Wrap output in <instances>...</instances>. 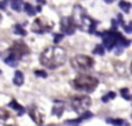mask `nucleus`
Segmentation results:
<instances>
[{
  "instance_id": "f257e3e1",
  "label": "nucleus",
  "mask_w": 132,
  "mask_h": 126,
  "mask_svg": "<svg viewBox=\"0 0 132 126\" xmlns=\"http://www.w3.org/2000/svg\"><path fill=\"white\" fill-rule=\"evenodd\" d=\"M40 62L43 67L48 69H56L64 64L65 62V50L59 46L49 47L41 54Z\"/></svg>"
},
{
  "instance_id": "f03ea898",
  "label": "nucleus",
  "mask_w": 132,
  "mask_h": 126,
  "mask_svg": "<svg viewBox=\"0 0 132 126\" xmlns=\"http://www.w3.org/2000/svg\"><path fill=\"white\" fill-rule=\"evenodd\" d=\"M72 85L76 90L84 92H91L98 85V79L92 76H88V75H78L72 81Z\"/></svg>"
},
{
  "instance_id": "7ed1b4c3",
  "label": "nucleus",
  "mask_w": 132,
  "mask_h": 126,
  "mask_svg": "<svg viewBox=\"0 0 132 126\" xmlns=\"http://www.w3.org/2000/svg\"><path fill=\"white\" fill-rule=\"evenodd\" d=\"M94 60L90 56H85V55H76L71 58V65L77 70L81 71H85L92 68L94 65Z\"/></svg>"
},
{
  "instance_id": "20e7f679",
  "label": "nucleus",
  "mask_w": 132,
  "mask_h": 126,
  "mask_svg": "<svg viewBox=\"0 0 132 126\" xmlns=\"http://www.w3.org/2000/svg\"><path fill=\"white\" fill-rule=\"evenodd\" d=\"M90 104H91V102H90V98L88 96H80L72 98L71 107L74 109V111L76 113H78L81 116V114H83L84 112L88 111Z\"/></svg>"
},
{
  "instance_id": "39448f33",
  "label": "nucleus",
  "mask_w": 132,
  "mask_h": 126,
  "mask_svg": "<svg viewBox=\"0 0 132 126\" xmlns=\"http://www.w3.org/2000/svg\"><path fill=\"white\" fill-rule=\"evenodd\" d=\"M75 26L76 25H75L74 20H72V18H70V16L62 18V20H61V29H62V32L67 35L74 34Z\"/></svg>"
},
{
  "instance_id": "423d86ee",
  "label": "nucleus",
  "mask_w": 132,
  "mask_h": 126,
  "mask_svg": "<svg viewBox=\"0 0 132 126\" xmlns=\"http://www.w3.org/2000/svg\"><path fill=\"white\" fill-rule=\"evenodd\" d=\"M53 28V26H48V22H43L42 19H35V21L32 25V30L37 34H43L46 32H49Z\"/></svg>"
},
{
  "instance_id": "0eeeda50",
  "label": "nucleus",
  "mask_w": 132,
  "mask_h": 126,
  "mask_svg": "<svg viewBox=\"0 0 132 126\" xmlns=\"http://www.w3.org/2000/svg\"><path fill=\"white\" fill-rule=\"evenodd\" d=\"M10 53L14 54L15 56H18L20 58V57H22L23 55L28 54V53H29V49H28V47L23 43V42H15L14 45L12 46V48L10 49Z\"/></svg>"
},
{
  "instance_id": "6e6552de",
  "label": "nucleus",
  "mask_w": 132,
  "mask_h": 126,
  "mask_svg": "<svg viewBox=\"0 0 132 126\" xmlns=\"http://www.w3.org/2000/svg\"><path fill=\"white\" fill-rule=\"evenodd\" d=\"M28 114L30 116V118L35 121L36 124L41 125L43 123V114L41 113V111L37 109L36 106H30L28 109Z\"/></svg>"
},
{
  "instance_id": "1a4fd4ad",
  "label": "nucleus",
  "mask_w": 132,
  "mask_h": 126,
  "mask_svg": "<svg viewBox=\"0 0 132 126\" xmlns=\"http://www.w3.org/2000/svg\"><path fill=\"white\" fill-rule=\"evenodd\" d=\"M18 62H19V57L15 56L14 54H12V53L8 52V56L5 58V63H6V64L10 65V67L15 68L18 65Z\"/></svg>"
},
{
  "instance_id": "9d476101",
  "label": "nucleus",
  "mask_w": 132,
  "mask_h": 126,
  "mask_svg": "<svg viewBox=\"0 0 132 126\" xmlns=\"http://www.w3.org/2000/svg\"><path fill=\"white\" fill-rule=\"evenodd\" d=\"M25 7V3L22 0H11V8L15 12H21L23 11Z\"/></svg>"
},
{
  "instance_id": "9b49d317",
  "label": "nucleus",
  "mask_w": 132,
  "mask_h": 126,
  "mask_svg": "<svg viewBox=\"0 0 132 126\" xmlns=\"http://www.w3.org/2000/svg\"><path fill=\"white\" fill-rule=\"evenodd\" d=\"M63 110H64V104L60 100L55 102V105H54V107H53V114H55V116H57V117H61V114L63 113Z\"/></svg>"
},
{
  "instance_id": "f8f14e48",
  "label": "nucleus",
  "mask_w": 132,
  "mask_h": 126,
  "mask_svg": "<svg viewBox=\"0 0 132 126\" xmlns=\"http://www.w3.org/2000/svg\"><path fill=\"white\" fill-rule=\"evenodd\" d=\"M23 82H25V76H23V74L21 71H15L14 77H13V83H14L15 85H18V87H20V85L23 84Z\"/></svg>"
},
{
  "instance_id": "ddd939ff",
  "label": "nucleus",
  "mask_w": 132,
  "mask_h": 126,
  "mask_svg": "<svg viewBox=\"0 0 132 126\" xmlns=\"http://www.w3.org/2000/svg\"><path fill=\"white\" fill-rule=\"evenodd\" d=\"M8 106L11 107L12 110H15V111L18 112L19 114H23V112H25V109H23V106H21L20 104H18L16 100H11L10 103H8Z\"/></svg>"
},
{
  "instance_id": "4468645a",
  "label": "nucleus",
  "mask_w": 132,
  "mask_h": 126,
  "mask_svg": "<svg viewBox=\"0 0 132 126\" xmlns=\"http://www.w3.org/2000/svg\"><path fill=\"white\" fill-rule=\"evenodd\" d=\"M106 121L109 124H112V125H115V126H129V124H126L123 119H112V118H108Z\"/></svg>"
},
{
  "instance_id": "2eb2a0df",
  "label": "nucleus",
  "mask_w": 132,
  "mask_h": 126,
  "mask_svg": "<svg viewBox=\"0 0 132 126\" xmlns=\"http://www.w3.org/2000/svg\"><path fill=\"white\" fill-rule=\"evenodd\" d=\"M119 8L124 13H129L130 8H131V4L127 3V1H125V0H122V1H119Z\"/></svg>"
},
{
  "instance_id": "dca6fc26",
  "label": "nucleus",
  "mask_w": 132,
  "mask_h": 126,
  "mask_svg": "<svg viewBox=\"0 0 132 126\" xmlns=\"http://www.w3.org/2000/svg\"><path fill=\"white\" fill-rule=\"evenodd\" d=\"M14 33L16 35H21V36H25V35H27V32H26V29H23L22 26L20 25H15L14 26Z\"/></svg>"
},
{
  "instance_id": "f3484780",
  "label": "nucleus",
  "mask_w": 132,
  "mask_h": 126,
  "mask_svg": "<svg viewBox=\"0 0 132 126\" xmlns=\"http://www.w3.org/2000/svg\"><path fill=\"white\" fill-rule=\"evenodd\" d=\"M23 10H25L26 13H27L28 15H30V16L35 15V12H36V11L34 10V7H33L30 4H25V7H23Z\"/></svg>"
},
{
  "instance_id": "a211bd4d",
  "label": "nucleus",
  "mask_w": 132,
  "mask_h": 126,
  "mask_svg": "<svg viewBox=\"0 0 132 126\" xmlns=\"http://www.w3.org/2000/svg\"><path fill=\"white\" fill-rule=\"evenodd\" d=\"M120 95H122V97L125 98L126 100H132V95L130 94L129 89H126V88H124V89L120 90Z\"/></svg>"
},
{
  "instance_id": "6ab92c4d",
  "label": "nucleus",
  "mask_w": 132,
  "mask_h": 126,
  "mask_svg": "<svg viewBox=\"0 0 132 126\" xmlns=\"http://www.w3.org/2000/svg\"><path fill=\"white\" fill-rule=\"evenodd\" d=\"M116 97V94L113 91H110V92H108L105 96H103L102 97V100H103V103H108L109 100H111V99H113Z\"/></svg>"
},
{
  "instance_id": "aec40b11",
  "label": "nucleus",
  "mask_w": 132,
  "mask_h": 126,
  "mask_svg": "<svg viewBox=\"0 0 132 126\" xmlns=\"http://www.w3.org/2000/svg\"><path fill=\"white\" fill-rule=\"evenodd\" d=\"M105 53V49L104 47H103L102 45H97L95 47V49H94V54H97V55H104Z\"/></svg>"
},
{
  "instance_id": "412c9836",
  "label": "nucleus",
  "mask_w": 132,
  "mask_h": 126,
  "mask_svg": "<svg viewBox=\"0 0 132 126\" xmlns=\"http://www.w3.org/2000/svg\"><path fill=\"white\" fill-rule=\"evenodd\" d=\"M8 117H10V113L7 110L0 109V120H7Z\"/></svg>"
},
{
  "instance_id": "4be33fe9",
  "label": "nucleus",
  "mask_w": 132,
  "mask_h": 126,
  "mask_svg": "<svg viewBox=\"0 0 132 126\" xmlns=\"http://www.w3.org/2000/svg\"><path fill=\"white\" fill-rule=\"evenodd\" d=\"M62 40H63V35L62 34H55V36H54V43L55 45H59Z\"/></svg>"
},
{
  "instance_id": "5701e85b",
  "label": "nucleus",
  "mask_w": 132,
  "mask_h": 126,
  "mask_svg": "<svg viewBox=\"0 0 132 126\" xmlns=\"http://www.w3.org/2000/svg\"><path fill=\"white\" fill-rule=\"evenodd\" d=\"M35 75H36L37 77H42V78L47 77V72L43 71V70H35Z\"/></svg>"
},
{
  "instance_id": "b1692460",
  "label": "nucleus",
  "mask_w": 132,
  "mask_h": 126,
  "mask_svg": "<svg viewBox=\"0 0 132 126\" xmlns=\"http://www.w3.org/2000/svg\"><path fill=\"white\" fill-rule=\"evenodd\" d=\"M124 30L126 33H132V21L129 22V25H124Z\"/></svg>"
},
{
  "instance_id": "393cba45",
  "label": "nucleus",
  "mask_w": 132,
  "mask_h": 126,
  "mask_svg": "<svg viewBox=\"0 0 132 126\" xmlns=\"http://www.w3.org/2000/svg\"><path fill=\"white\" fill-rule=\"evenodd\" d=\"M35 11H36V12H41V11H42V8H41V6H37Z\"/></svg>"
},
{
  "instance_id": "a878e982",
  "label": "nucleus",
  "mask_w": 132,
  "mask_h": 126,
  "mask_svg": "<svg viewBox=\"0 0 132 126\" xmlns=\"http://www.w3.org/2000/svg\"><path fill=\"white\" fill-rule=\"evenodd\" d=\"M104 1H105L106 4H111V3H113L115 0H104Z\"/></svg>"
},
{
  "instance_id": "bb28decb",
  "label": "nucleus",
  "mask_w": 132,
  "mask_h": 126,
  "mask_svg": "<svg viewBox=\"0 0 132 126\" xmlns=\"http://www.w3.org/2000/svg\"><path fill=\"white\" fill-rule=\"evenodd\" d=\"M37 3H40V4H45L46 1H45V0H37Z\"/></svg>"
},
{
  "instance_id": "cd10ccee",
  "label": "nucleus",
  "mask_w": 132,
  "mask_h": 126,
  "mask_svg": "<svg viewBox=\"0 0 132 126\" xmlns=\"http://www.w3.org/2000/svg\"><path fill=\"white\" fill-rule=\"evenodd\" d=\"M1 20H3V18H1V14H0V22H1Z\"/></svg>"
},
{
  "instance_id": "c85d7f7f",
  "label": "nucleus",
  "mask_w": 132,
  "mask_h": 126,
  "mask_svg": "<svg viewBox=\"0 0 132 126\" xmlns=\"http://www.w3.org/2000/svg\"><path fill=\"white\" fill-rule=\"evenodd\" d=\"M131 69H132V64H131Z\"/></svg>"
},
{
  "instance_id": "c756f323",
  "label": "nucleus",
  "mask_w": 132,
  "mask_h": 126,
  "mask_svg": "<svg viewBox=\"0 0 132 126\" xmlns=\"http://www.w3.org/2000/svg\"><path fill=\"white\" fill-rule=\"evenodd\" d=\"M0 72H1V71H0Z\"/></svg>"
}]
</instances>
